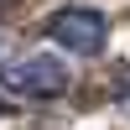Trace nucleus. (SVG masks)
<instances>
[{
  "instance_id": "nucleus-3",
  "label": "nucleus",
  "mask_w": 130,
  "mask_h": 130,
  "mask_svg": "<svg viewBox=\"0 0 130 130\" xmlns=\"http://www.w3.org/2000/svg\"><path fill=\"white\" fill-rule=\"evenodd\" d=\"M115 104H120V109L130 115V78H120V89H115Z\"/></svg>"
},
{
  "instance_id": "nucleus-1",
  "label": "nucleus",
  "mask_w": 130,
  "mask_h": 130,
  "mask_svg": "<svg viewBox=\"0 0 130 130\" xmlns=\"http://www.w3.org/2000/svg\"><path fill=\"white\" fill-rule=\"evenodd\" d=\"M0 89L21 94V99H57V94H68V62H57L52 52L10 57L0 62Z\"/></svg>"
},
{
  "instance_id": "nucleus-5",
  "label": "nucleus",
  "mask_w": 130,
  "mask_h": 130,
  "mask_svg": "<svg viewBox=\"0 0 130 130\" xmlns=\"http://www.w3.org/2000/svg\"><path fill=\"white\" fill-rule=\"evenodd\" d=\"M0 5H5V0H0Z\"/></svg>"
},
{
  "instance_id": "nucleus-4",
  "label": "nucleus",
  "mask_w": 130,
  "mask_h": 130,
  "mask_svg": "<svg viewBox=\"0 0 130 130\" xmlns=\"http://www.w3.org/2000/svg\"><path fill=\"white\" fill-rule=\"evenodd\" d=\"M0 115H5V104H0Z\"/></svg>"
},
{
  "instance_id": "nucleus-2",
  "label": "nucleus",
  "mask_w": 130,
  "mask_h": 130,
  "mask_svg": "<svg viewBox=\"0 0 130 130\" xmlns=\"http://www.w3.org/2000/svg\"><path fill=\"white\" fill-rule=\"evenodd\" d=\"M47 37L57 42V47H68V52L94 57V52L109 47V16H104L99 5H57L47 16Z\"/></svg>"
}]
</instances>
